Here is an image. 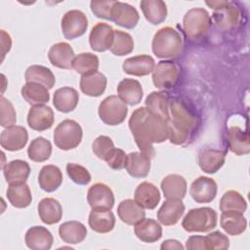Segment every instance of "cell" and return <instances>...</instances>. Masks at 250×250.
I'll list each match as a JSON object with an SVG mask.
<instances>
[{
    "mask_svg": "<svg viewBox=\"0 0 250 250\" xmlns=\"http://www.w3.org/2000/svg\"><path fill=\"white\" fill-rule=\"evenodd\" d=\"M6 194L9 202L16 208H25L32 201L30 188L25 183L9 185Z\"/></svg>",
    "mask_w": 250,
    "mask_h": 250,
    "instance_id": "cell-36",
    "label": "cell"
},
{
    "mask_svg": "<svg viewBox=\"0 0 250 250\" xmlns=\"http://www.w3.org/2000/svg\"><path fill=\"white\" fill-rule=\"evenodd\" d=\"M186 248L188 250H207L205 236L191 235L186 242Z\"/></svg>",
    "mask_w": 250,
    "mask_h": 250,
    "instance_id": "cell-52",
    "label": "cell"
},
{
    "mask_svg": "<svg viewBox=\"0 0 250 250\" xmlns=\"http://www.w3.org/2000/svg\"><path fill=\"white\" fill-rule=\"evenodd\" d=\"M207 250H222L229 247V237L221 231H213L205 236Z\"/></svg>",
    "mask_w": 250,
    "mask_h": 250,
    "instance_id": "cell-49",
    "label": "cell"
},
{
    "mask_svg": "<svg viewBox=\"0 0 250 250\" xmlns=\"http://www.w3.org/2000/svg\"><path fill=\"white\" fill-rule=\"evenodd\" d=\"M74 58V51L66 42H59L54 44L48 52V59L50 62L59 68H72Z\"/></svg>",
    "mask_w": 250,
    "mask_h": 250,
    "instance_id": "cell-16",
    "label": "cell"
},
{
    "mask_svg": "<svg viewBox=\"0 0 250 250\" xmlns=\"http://www.w3.org/2000/svg\"><path fill=\"white\" fill-rule=\"evenodd\" d=\"M140 6L146 20L151 24H159L167 17V6L164 1L142 0Z\"/></svg>",
    "mask_w": 250,
    "mask_h": 250,
    "instance_id": "cell-34",
    "label": "cell"
},
{
    "mask_svg": "<svg viewBox=\"0 0 250 250\" xmlns=\"http://www.w3.org/2000/svg\"><path fill=\"white\" fill-rule=\"evenodd\" d=\"M134 226L136 236L143 242L152 243L159 240L162 236V227L153 219L144 218Z\"/></svg>",
    "mask_w": 250,
    "mask_h": 250,
    "instance_id": "cell-23",
    "label": "cell"
},
{
    "mask_svg": "<svg viewBox=\"0 0 250 250\" xmlns=\"http://www.w3.org/2000/svg\"><path fill=\"white\" fill-rule=\"evenodd\" d=\"M229 1H206L205 3L211 7L213 10H219L221 9L223 6H225Z\"/></svg>",
    "mask_w": 250,
    "mask_h": 250,
    "instance_id": "cell-55",
    "label": "cell"
},
{
    "mask_svg": "<svg viewBox=\"0 0 250 250\" xmlns=\"http://www.w3.org/2000/svg\"><path fill=\"white\" fill-rule=\"evenodd\" d=\"M79 102L78 92L71 87H62L54 93L53 104L61 112H70L75 109Z\"/></svg>",
    "mask_w": 250,
    "mask_h": 250,
    "instance_id": "cell-27",
    "label": "cell"
},
{
    "mask_svg": "<svg viewBox=\"0 0 250 250\" xmlns=\"http://www.w3.org/2000/svg\"><path fill=\"white\" fill-rule=\"evenodd\" d=\"M217 212L210 207L190 209L182 221V227L188 232H207L217 226Z\"/></svg>",
    "mask_w": 250,
    "mask_h": 250,
    "instance_id": "cell-4",
    "label": "cell"
},
{
    "mask_svg": "<svg viewBox=\"0 0 250 250\" xmlns=\"http://www.w3.org/2000/svg\"><path fill=\"white\" fill-rule=\"evenodd\" d=\"M61 27L63 36L72 40L82 36L88 27V20L86 15L80 10L67 11L61 22Z\"/></svg>",
    "mask_w": 250,
    "mask_h": 250,
    "instance_id": "cell-8",
    "label": "cell"
},
{
    "mask_svg": "<svg viewBox=\"0 0 250 250\" xmlns=\"http://www.w3.org/2000/svg\"><path fill=\"white\" fill-rule=\"evenodd\" d=\"M247 209V203L244 197L236 190H228L223 194L220 200V210L224 212L244 213Z\"/></svg>",
    "mask_w": 250,
    "mask_h": 250,
    "instance_id": "cell-42",
    "label": "cell"
},
{
    "mask_svg": "<svg viewBox=\"0 0 250 250\" xmlns=\"http://www.w3.org/2000/svg\"><path fill=\"white\" fill-rule=\"evenodd\" d=\"M127 114V105L118 96H108L99 105V116L101 120L110 126L121 124Z\"/></svg>",
    "mask_w": 250,
    "mask_h": 250,
    "instance_id": "cell-7",
    "label": "cell"
},
{
    "mask_svg": "<svg viewBox=\"0 0 250 250\" xmlns=\"http://www.w3.org/2000/svg\"><path fill=\"white\" fill-rule=\"evenodd\" d=\"M88 223L90 228L99 233L111 231L115 226V216L110 210H95L89 214Z\"/></svg>",
    "mask_w": 250,
    "mask_h": 250,
    "instance_id": "cell-29",
    "label": "cell"
},
{
    "mask_svg": "<svg viewBox=\"0 0 250 250\" xmlns=\"http://www.w3.org/2000/svg\"><path fill=\"white\" fill-rule=\"evenodd\" d=\"M126 158L127 154L125 151L121 148L114 147L112 151L108 154V156L105 158V162L113 170H121L125 168L126 165Z\"/></svg>",
    "mask_w": 250,
    "mask_h": 250,
    "instance_id": "cell-51",
    "label": "cell"
},
{
    "mask_svg": "<svg viewBox=\"0 0 250 250\" xmlns=\"http://www.w3.org/2000/svg\"><path fill=\"white\" fill-rule=\"evenodd\" d=\"M117 214L123 223L133 226L145 218L146 211L135 200L124 199L118 205Z\"/></svg>",
    "mask_w": 250,
    "mask_h": 250,
    "instance_id": "cell-31",
    "label": "cell"
},
{
    "mask_svg": "<svg viewBox=\"0 0 250 250\" xmlns=\"http://www.w3.org/2000/svg\"><path fill=\"white\" fill-rule=\"evenodd\" d=\"M161 189L167 199H183L187 193V181L178 174H170L161 181Z\"/></svg>",
    "mask_w": 250,
    "mask_h": 250,
    "instance_id": "cell-25",
    "label": "cell"
},
{
    "mask_svg": "<svg viewBox=\"0 0 250 250\" xmlns=\"http://www.w3.org/2000/svg\"><path fill=\"white\" fill-rule=\"evenodd\" d=\"M0 125L2 127H10L17 122V113L12 103L4 98H0Z\"/></svg>",
    "mask_w": 250,
    "mask_h": 250,
    "instance_id": "cell-47",
    "label": "cell"
},
{
    "mask_svg": "<svg viewBox=\"0 0 250 250\" xmlns=\"http://www.w3.org/2000/svg\"><path fill=\"white\" fill-rule=\"evenodd\" d=\"M228 144L229 149L237 155H244L250 152L248 134L246 132H243L237 126H233L229 129Z\"/></svg>",
    "mask_w": 250,
    "mask_h": 250,
    "instance_id": "cell-40",
    "label": "cell"
},
{
    "mask_svg": "<svg viewBox=\"0 0 250 250\" xmlns=\"http://www.w3.org/2000/svg\"><path fill=\"white\" fill-rule=\"evenodd\" d=\"M226 160V151L214 148L201 149L197 156V162L200 169L207 174L218 172Z\"/></svg>",
    "mask_w": 250,
    "mask_h": 250,
    "instance_id": "cell-18",
    "label": "cell"
},
{
    "mask_svg": "<svg viewBox=\"0 0 250 250\" xmlns=\"http://www.w3.org/2000/svg\"><path fill=\"white\" fill-rule=\"evenodd\" d=\"M113 148L114 144L111 138L104 135L96 138L92 144L93 152L98 158L102 160H105V158L108 156V154L112 151Z\"/></svg>",
    "mask_w": 250,
    "mask_h": 250,
    "instance_id": "cell-48",
    "label": "cell"
},
{
    "mask_svg": "<svg viewBox=\"0 0 250 250\" xmlns=\"http://www.w3.org/2000/svg\"><path fill=\"white\" fill-rule=\"evenodd\" d=\"M180 69L178 65L171 61L159 62L152 71V81L158 89L172 88L178 81Z\"/></svg>",
    "mask_w": 250,
    "mask_h": 250,
    "instance_id": "cell-9",
    "label": "cell"
},
{
    "mask_svg": "<svg viewBox=\"0 0 250 250\" xmlns=\"http://www.w3.org/2000/svg\"><path fill=\"white\" fill-rule=\"evenodd\" d=\"M106 77L100 71L82 75L80 78L81 91L90 97H100L106 88Z\"/></svg>",
    "mask_w": 250,
    "mask_h": 250,
    "instance_id": "cell-28",
    "label": "cell"
},
{
    "mask_svg": "<svg viewBox=\"0 0 250 250\" xmlns=\"http://www.w3.org/2000/svg\"><path fill=\"white\" fill-rule=\"evenodd\" d=\"M37 210L39 218L46 225L57 224L62 217V205L57 199L53 197H46L41 199L38 203Z\"/></svg>",
    "mask_w": 250,
    "mask_h": 250,
    "instance_id": "cell-26",
    "label": "cell"
},
{
    "mask_svg": "<svg viewBox=\"0 0 250 250\" xmlns=\"http://www.w3.org/2000/svg\"><path fill=\"white\" fill-rule=\"evenodd\" d=\"M135 201L144 209L152 210L160 201L159 189L149 182L141 183L134 192Z\"/></svg>",
    "mask_w": 250,
    "mask_h": 250,
    "instance_id": "cell-21",
    "label": "cell"
},
{
    "mask_svg": "<svg viewBox=\"0 0 250 250\" xmlns=\"http://www.w3.org/2000/svg\"><path fill=\"white\" fill-rule=\"evenodd\" d=\"M28 140V134L24 127L13 125L4 129L0 136L2 148L9 151H18L25 146Z\"/></svg>",
    "mask_w": 250,
    "mask_h": 250,
    "instance_id": "cell-12",
    "label": "cell"
},
{
    "mask_svg": "<svg viewBox=\"0 0 250 250\" xmlns=\"http://www.w3.org/2000/svg\"><path fill=\"white\" fill-rule=\"evenodd\" d=\"M185 212V205L182 199H167L157 211V219L164 226L176 225Z\"/></svg>",
    "mask_w": 250,
    "mask_h": 250,
    "instance_id": "cell-19",
    "label": "cell"
},
{
    "mask_svg": "<svg viewBox=\"0 0 250 250\" xmlns=\"http://www.w3.org/2000/svg\"><path fill=\"white\" fill-rule=\"evenodd\" d=\"M62 183V173L58 166L45 165L39 172L38 184L40 188L47 191L52 192L60 188Z\"/></svg>",
    "mask_w": 250,
    "mask_h": 250,
    "instance_id": "cell-33",
    "label": "cell"
},
{
    "mask_svg": "<svg viewBox=\"0 0 250 250\" xmlns=\"http://www.w3.org/2000/svg\"><path fill=\"white\" fill-rule=\"evenodd\" d=\"M66 173L70 180L81 186L88 185L91 182V174L89 171L82 165L77 163H67L66 164Z\"/></svg>",
    "mask_w": 250,
    "mask_h": 250,
    "instance_id": "cell-46",
    "label": "cell"
},
{
    "mask_svg": "<svg viewBox=\"0 0 250 250\" xmlns=\"http://www.w3.org/2000/svg\"><path fill=\"white\" fill-rule=\"evenodd\" d=\"M161 249H184V246L176 239H166L160 245Z\"/></svg>",
    "mask_w": 250,
    "mask_h": 250,
    "instance_id": "cell-54",
    "label": "cell"
},
{
    "mask_svg": "<svg viewBox=\"0 0 250 250\" xmlns=\"http://www.w3.org/2000/svg\"><path fill=\"white\" fill-rule=\"evenodd\" d=\"M49 89L45 86L34 83V82H26L21 90L22 98L31 105H39L45 104L50 100Z\"/></svg>",
    "mask_w": 250,
    "mask_h": 250,
    "instance_id": "cell-37",
    "label": "cell"
},
{
    "mask_svg": "<svg viewBox=\"0 0 250 250\" xmlns=\"http://www.w3.org/2000/svg\"><path fill=\"white\" fill-rule=\"evenodd\" d=\"M51 153L52 145L50 141L43 137H38L32 140L27 148L28 157L35 162H43L48 160Z\"/></svg>",
    "mask_w": 250,
    "mask_h": 250,
    "instance_id": "cell-43",
    "label": "cell"
},
{
    "mask_svg": "<svg viewBox=\"0 0 250 250\" xmlns=\"http://www.w3.org/2000/svg\"><path fill=\"white\" fill-rule=\"evenodd\" d=\"M72 68L81 75L96 72L99 68V58L93 53L78 54L73 60Z\"/></svg>",
    "mask_w": 250,
    "mask_h": 250,
    "instance_id": "cell-44",
    "label": "cell"
},
{
    "mask_svg": "<svg viewBox=\"0 0 250 250\" xmlns=\"http://www.w3.org/2000/svg\"><path fill=\"white\" fill-rule=\"evenodd\" d=\"M115 1H91L92 13L100 19L111 21V10Z\"/></svg>",
    "mask_w": 250,
    "mask_h": 250,
    "instance_id": "cell-50",
    "label": "cell"
},
{
    "mask_svg": "<svg viewBox=\"0 0 250 250\" xmlns=\"http://www.w3.org/2000/svg\"><path fill=\"white\" fill-rule=\"evenodd\" d=\"M220 225L228 234L239 235L245 231L247 221L243 213L224 212L220 217Z\"/></svg>",
    "mask_w": 250,
    "mask_h": 250,
    "instance_id": "cell-35",
    "label": "cell"
},
{
    "mask_svg": "<svg viewBox=\"0 0 250 250\" xmlns=\"http://www.w3.org/2000/svg\"><path fill=\"white\" fill-rule=\"evenodd\" d=\"M113 34L114 29L111 25L104 22H98L93 26L89 35V43L92 50L96 52L109 50L112 44Z\"/></svg>",
    "mask_w": 250,
    "mask_h": 250,
    "instance_id": "cell-14",
    "label": "cell"
},
{
    "mask_svg": "<svg viewBox=\"0 0 250 250\" xmlns=\"http://www.w3.org/2000/svg\"><path fill=\"white\" fill-rule=\"evenodd\" d=\"M2 169L4 177L9 185L25 183L30 174L29 164L21 159L12 160L9 163H6Z\"/></svg>",
    "mask_w": 250,
    "mask_h": 250,
    "instance_id": "cell-30",
    "label": "cell"
},
{
    "mask_svg": "<svg viewBox=\"0 0 250 250\" xmlns=\"http://www.w3.org/2000/svg\"><path fill=\"white\" fill-rule=\"evenodd\" d=\"M24 240L26 246L32 250H48L54 242L51 231L41 226H34L28 229Z\"/></svg>",
    "mask_w": 250,
    "mask_h": 250,
    "instance_id": "cell-17",
    "label": "cell"
},
{
    "mask_svg": "<svg viewBox=\"0 0 250 250\" xmlns=\"http://www.w3.org/2000/svg\"><path fill=\"white\" fill-rule=\"evenodd\" d=\"M129 128L142 152L153 158V144H160L169 138L167 121L152 114L146 107L134 110L129 119Z\"/></svg>",
    "mask_w": 250,
    "mask_h": 250,
    "instance_id": "cell-1",
    "label": "cell"
},
{
    "mask_svg": "<svg viewBox=\"0 0 250 250\" xmlns=\"http://www.w3.org/2000/svg\"><path fill=\"white\" fill-rule=\"evenodd\" d=\"M118 97L130 105H136L140 104L143 99V88L141 83L132 78H125L121 80L117 86Z\"/></svg>",
    "mask_w": 250,
    "mask_h": 250,
    "instance_id": "cell-24",
    "label": "cell"
},
{
    "mask_svg": "<svg viewBox=\"0 0 250 250\" xmlns=\"http://www.w3.org/2000/svg\"><path fill=\"white\" fill-rule=\"evenodd\" d=\"M150 157L142 151H133L127 154L125 168L134 178H145L150 171Z\"/></svg>",
    "mask_w": 250,
    "mask_h": 250,
    "instance_id": "cell-22",
    "label": "cell"
},
{
    "mask_svg": "<svg viewBox=\"0 0 250 250\" xmlns=\"http://www.w3.org/2000/svg\"><path fill=\"white\" fill-rule=\"evenodd\" d=\"M12 40L9 33L1 29V47H2V61L4 60L6 54L11 50Z\"/></svg>",
    "mask_w": 250,
    "mask_h": 250,
    "instance_id": "cell-53",
    "label": "cell"
},
{
    "mask_svg": "<svg viewBox=\"0 0 250 250\" xmlns=\"http://www.w3.org/2000/svg\"><path fill=\"white\" fill-rule=\"evenodd\" d=\"M211 25L209 13L203 8L188 10L183 19V29L186 36L192 41L204 37Z\"/></svg>",
    "mask_w": 250,
    "mask_h": 250,
    "instance_id": "cell-5",
    "label": "cell"
},
{
    "mask_svg": "<svg viewBox=\"0 0 250 250\" xmlns=\"http://www.w3.org/2000/svg\"><path fill=\"white\" fill-rule=\"evenodd\" d=\"M83 131L78 122L65 119L59 123L53 135L55 145L62 150H70L77 147L82 141Z\"/></svg>",
    "mask_w": 250,
    "mask_h": 250,
    "instance_id": "cell-6",
    "label": "cell"
},
{
    "mask_svg": "<svg viewBox=\"0 0 250 250\" xmlns=\"http://www.w3.org/2000/svg\"><path fill=\"white\" fill-rule=\"evenodd\" d=\"M140 20L137 9L125 2L115 1L111 10V21L117 25L132 29Z\"/></svg>",
    "mask_w": 250,
    "mask_h": 250,
    "instance_id": "cell-13",
    "label": "cell"
},
{
    "mask_svg": "<svg viewBox=\"0 0 250 250\" xmlns=\"http://www.w3.org/2000/svg\"><path fill=\"white\" fill-rule=\"evenodd\" d=\"M217 190V184L212 178L200 176L191 183L189 194L197 203H209L216 197Z\"/></svg>",
    "mask_w": 250,
    "mask_h": 250,
    "instance_id": "cell-11",
    "label": "cell"
},
{
    "mask_svg": "<svg viewBox=\"0 0 250 250\" xmlns=\"http://www.w3.org/2000/svg\"><path fill=\"white\" fill-rule=\"evenodd\" d=\"M59 234L63 242L78 244L86 238L87 229L78 221H68L60 226Z\"/></svg>",
    "mask_w": 250,
    "mask_h": 250,
    "instance_id": "cell-32",
    "label": "cell"
},
{
    "mask_svg": "<svg viewBox=\"0 0 250 250\" xmlns=\"http://www.w3.org/2000/svg\"><path fill=\"white\" fill-rule=\"evenodd\" d=\"M87 201L92 209L111 210L114 205V195L108 186L103 183H97L89 188Z\"/></svg>",
    "mask_w": 250,
    "mask_h": 250,
    "instance_id": "cell-10",
    "label": "cell"
},
{
    "mask_svg": "<svg viewBox=\"0 0 250 250\" xmlns=\"http://www.w3.org/2000/svg\"><path fill=\"white\" fill-rule=\"evenodd\" d=\"M170 118L167 121L169 140L174 145H184L188 142L189 134L196 127V117L188 109L180 99L169 101Z\"/></svg>",
    "mask_w": 250,
    "mask_h": 250,
    "instance_id": "cell-2",
    "label": "cell"
},
{
    "mask_svg": "<svg viewBox=\"0 0 250 250\" xmlns=\"http://www.w3.org/2000/svg\"><path fill=\"white\" fill-rule=\"evenodd\" d=\"M146 107L154 115L168 121L169 99L163 92H151L146 99Z\"/></svg>",
    "mask_w": 250,
    "mask_h": 250,
    "instance_id": "cell-39",
    "label": "cell"
},
{
    "mask_svg": "<svg viewBox=\"0 0 250 250\" xmlns=\"http://www.w3.org/2000/svg\"><path fill=\"white\" fill-rule=\"evenodd\" d=\"M27 124L35 131H45L54 124V111L45 104L32 105L27 114Z\"/></svg>",
    "mask_w": 250,
    "mask_h": 250,
    "instance_id": "cell-15",
    "label": "cell"
},
{
    "mask_svg": "<svg viewBox=\"0 0 250 250\" xmlns=\"http://www.w3.org/2000/svg\"><path fill=\"white\" fill-rule=\"evenodd\" d=\"M110 52L115 56H125L134 50V40L132 36L122 30H114Z\"/></svg>",
    "mask_w": 250,
    "mask_h": 250,
    "instance_id": "cell-45",
    "label": "cell"
},
{
    "mask_svg": "<svg viewBox=\"0 0 250 250\" xmlns=\"http://www.w3.org/2000/svg\"><path fill=\"white\" fill-rule=\"evenodd\" d=\"M213 19L220 28L224 30H230L238 22L239 11L230 2H228L221 9L214 12Z\"/></svg>",
    "mask_w": 250,
    "mask_h": 250,
    "instance_id": "cell-38",
    "label": "cell"
},
{
    "mask_svg": "<svg viewBox=\"0 0 250 250\" xmlns=\"http://www.w3.org/2000/svg\"><path fill=\"white\" fill-rule=\"evenodd\" d=\"M26 82L39 83L48 89H52L56 83V78L53 72L46 66L33 64L26 68L24 73Z\"/></svg>",
    "mask_w": 250,
    "mask_h": 250,
    "instance_id": "cell-41",
    "label": "cell"
},
{
    "mask_svg": "<svg viewBox=\"0 0 250 250\" xmlns=\"http://www.w3.org/2000/svg\"><path fill=\"white\" fill-rule=\"evenodd\" d=\"M155 62L148 55H139L126 59L123 62L122 68L125 73L134 76H145L153 71Z\"/></svg>",
    "mask_w": 250,
    "mask_h": 250,
    "instance_id": "cell-20",
    "label": "cell"
},
{
    "mask_svg": "<svg viewBox=\"0 0 250 250\" xmlns=\"http://www.w3.org/2000/svg\"><path fill=\"white\" fill-rule=\"evenodd\" d=\"M151 48L153 54L159 59H175L183 51V39L176 29L165 26L154 34Z\"/></svg>",
    "mask_w": 250,
    "mask_h": 250,
    "instance_id": "cell-3",
    "label": "cell"
}]
</instances>
